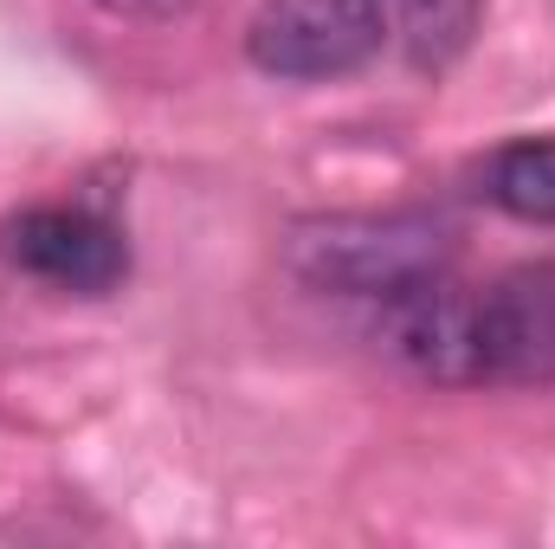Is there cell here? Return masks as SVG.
Masks as SVG:
<instances>
[{
    "instance_id": "cell-1",
    "label": "cell",
    "mask_w": 555,
    "mask_h": 549,
    "mask_svg": "<svg viewBox=\"0 0 555 549\" xmlns=\"http://www.w3.org/2000/svg\"><path fill=\"white\" fill-rule=\"evenodd\" d=\"M284 272L330 297L382 304L433 272H452V240L426 214H317L284 233Z\"/></svg>"
},
{
    "instance_id": "cell-2",
    "label": "cell",
    "mask_w": 555,
    "mask_h": 549,
    "mask_svg": "<svg viewBox=\"0 0 555 549\" xmlns=\"http://www.w3.org/2000/svg\"><path fill=\"white\" fill-rule=\"evenodd\" d=\"M388 46L382 0H259L246 20V59L266 78H349Z\"/></svg>"
},
{
    "instance_id": "cell-3",
    "label": "cell",
    "mask_w": 555,
    "mask_h": 549,
    "mask_svg": "<svg viewBox=\"0 0 555 549\" xmlns=\"http://www.w3.org/2000/svg\"><path fill=\"white\" fill-rule=\"evenodd\" d=\"M0 266L72 297H111L130 278V246L78 201H33L0 214Z\"/></svg>"
},
{
    "instance_id": "cell-4",
    "label": "cell",
    "mask_w": 555,
    "mask_h": 549,
    "mask_svg": "<svg viewBox=\"0 0 555 549\" xmlns=\"http://www.w3.org/2000/svg\"><path fill=\"white\" fill-rule=\"evenodd\" d=\"M472 375L478 388H555V259L472 284Z\"/></svg>"
},
{
    "instance_id": "cell-5",
    "label": "cell",
    "mask_w": 555,
    "mask_h": 549,
    "mask_svg": "<svg viewBox=\"0 0 555 549\" xmlns=\"http://www.w3.org/2000/svg\"><path fill=\"white\" fill-rule=\"evenodd\" d=\"M382 13H388V46H401L414 72H446L452 59H465L485 0H382Z\"/></svg>"
},
{
    "instance_id": "cell-6",
    "label": "cell",
    "mask_w": 555,
    "mask_h": 549,
    "mask_svg": "<svg viewBox=\"0 0 555 549\" xmlns=\"http://www.w3.org/2000/svg\"><path fill=\"white\" fill-rule=\"evenodd\" d=\"M485 201L524 227H555V137L504 142L485 162Z\"/></svg>"
},
{
    "instance_id": "cell-7",
    "label": "cell",
    "mask_w": 555,
    "mask_h": 549,
    "mask_svg": "<svg viewBox=\"0 0 555 549\" xmlns=\"http://www.w3.org/2000/svg\"><path fill=\"white\" fill-rule=\"evenodd\" d=\"M104 13H117V20H175V13H188L194 0H98Z\"/></svg>"
}]
</instances>
